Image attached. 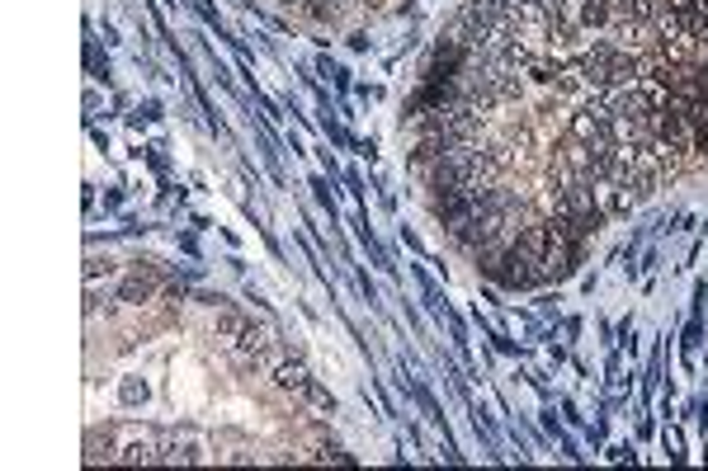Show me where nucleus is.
<instances>
[{"label":"nucleus","mask_w":708,"mask_h":471,"mask_svg":"<svg viewBox=\"0 0 708 471\" xmlns=\"http://www.w3.org/2000/svg\"><path fill=\"white\" fill-rule=\"evenodd\" d=\"M274 382L284 387V391H293V396H316V382H312V372L297 364V358H279V368H274Z\"/></svg>","instance_id":"f257e3e1"},{"label":"nucleus","mask_w":708,"mask_h":471,"mask_svg":"<svg viewBox=\"0 0 708 471\" xmlns=\"http://www.w3.org/2000/svg\"><path fill=\"white\" fill-rule=\"evenodd\" d=\"M685 119H689V137H695V151H704V156H708V100L685 104Z\"/></svg>","instance_id":"f03ea898"}]
</instances>
